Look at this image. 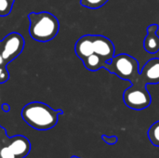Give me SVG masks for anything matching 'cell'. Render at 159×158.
<instances>
[{"label":"cell","instance_id":"e0dca14e","mask_svg":"<svg viewBox=\"0 0 159 158\" xmlns=\"http://www.w3.org/2000/svg\"><path fill=\"white\" fill-rule=\"evenodd\" d=\"M7 65H6V63H5V61H4V59H3V57L1 56V54H0V67H6Z\"/></svg>","mask_w":159,"mask_h":158},{"label":"cell","instance_id":"ac0fdd59","mask_svg":"<svg viewBox=\"0 0 159 158\" xmlns=\"http://www.w3.org/2000/svg\"><path fill=\"white\" fill-rule=\"evenodd\" d=\"M2 107H3V110L4 111H6V112H8L9 111V106H8V104H3L2 105Z\"/></svg>","mask_w":159,"mask_h":158},{"label":"cell","instance_id":"52a82bcc","mask_svg":"<svg viewBox=\"0 0 159 158\" xmlns=\"http://www.w3.org/2000/svg\"><path fill=\"white\" fill-rule=\"evenodd\" d=\"M8 148L16 158L25 157L31 151V143L28 139L21 135H16L10 139Z\"/></svg>","mask_w":159,"mask_h":158},{"label":"cell","instance_id":"7a4b0ae2","mask_svg":"<svg viewBox=\"0 0 159 158\" xmlns=\"http://www.w3.org/2000/svg\"><path fill=\"white\" fill-rule=\"evenodd\" d=\"M20 115L31 128L37 130H48L57 125L59 115H63V111L54 110L41 102H32L22 108Z\"/></svg>","mask_w":159,"mask_h":158},{"label":"cell","instance_id":"6da1fadb","mask_svg":"<svg viewBox=\"0 0 159 158\" xmlns=\"http://www.w3.org/2000/svg\"><path fill=\"white\" fill-rule=\"evenodd\" d=\"M128 80L132 85L124 91L123 101L125 104L129 108L136 111L149 107L152 99L146 87L149 84H159V58L149 60L141 73L137 70Z\"/></svg>","mask_w":159,"mask_h":158},{"label":"cell","instance_id":"9a60e30c","mask_svg":"<svg viewBox=\"0 0 159 158\" xmlns=\"http://www.w3.org/2000/svg\"><path fill=\"white\" fill-rule=\"evenodd\" d=\"M9 78V74L6 67H0V84L5 83Z\"/></svg>","mask_w":159,"mask_h":158},{"label":"cell","instance_id":"30bf717a","mask_svg":"<svg viewBox=\"0 0 159 158\" xmlns=\"http://www.w3.org/2000/svg\"><path fill=\"white\" fill-rule=\"evenodd\" d=\"M84 66L87 70L91 72H96L102 68H103V65L106 63L105 61L97 53H93L90 56L87 57L82 61Z\"/></svg>","mask_w":159,"mask_h":158},{"label":"cell","instance_id":"9c48e42d","mask_svg":"<svg viewBox=\"0 0 159 158\" xmlns=\"http://www.w3.org/2000/svg\"><path fill=\"white\" fill-rule=\"evenodd\" d=\"M158 25L150 24L147 27V35L143 40V47L150 54H157L159 51V36L157 34Z\"/></svg>","mask_w":159,"mask_h":158},{"label":"cell","instance_id":"8992f818","mask_svg":"<svg viewBox=\"0 0 159 158\" xmlns=\"http://www.w3.org/2000/svg\"><path fill=\"white\" fill-rule=\"evenodd\" d=\"M94 53L100 55L106 63H109L115 57L116 47L114 43L106 36L101 34H93Z\"/></svg>","mask_w":159,"mask_h":158},{"label":"cell","instance_id":"ffe728a7","mask_svg":"<svg viewBox=\"0 0 159 158\" xmlns=\"http://www.w3.org/2000/svg\"><path fill=\"white\" fill-rule=\"evenodd\" d=\"M0 158H1V157H0Z\"/></svg>","mask_w":159,"mask_h":158},{"label":"cell","instance_id":"ba28073f","mask_svg":"<svg viewBox=\"0 0 159 158\" xmlns=\"http://www.w3.org/2000/svg\"><path fill=\"white\" fill-rule=\"evenodd\" d=\"M93 34H85L81 36L75 45V55L83 61L87 57L90 56L94 53L93 47Z\"/></svg>","mask_w":159,"mask_h":158},{"label":"cell","instance_id":"8fae6325","mask_svg":"<svg viewBox=\"0 0 159 158\" xmlns=\"http://www.w3.org/2000/svg\"><path fill=\"white\" fill-rule=\"evenodd\" d=\"M148 138L155 146L159 147V121H157L149 128Z\"/></svg>","mask_w":159,"mask_h":158},{"label":"cell","instance_id":"5bb4252c","mask_svg":"<svg viewBox=\"0 0 159 158\" xmlns=\"http://www.w3.org/2000/svg\"><path fill=\"white\" fill-rule=\"evenodd\" d=\"M0 157L1 158H16L15 155L11 152L8 146H5L0 150Z\"/></svg>","mask_w":159,"mask_h":158},{"label":"cell","instance_id":"277c9868","mask_svg":"<svg viewBox=\"0 0 159 158\" xmlns=\"http://www.w3.org/2000/svg\"><path fill=\"white\" fill-rule=\"evenodd\" d=\"M103 68L119 78L128 80L134 72L139 70V62L129 54H119L115 56L109 63H105Z\"/></svg>","mask_w":159,"mask_h":158},{"label":"cell","instance_id":"2e32d148","mask_svg":"<svg viewBox=\"0 0 159 158\" xmlns=\"http://www.w3.org/2000/svg\"><path fill=\"white\" fill-rule=\"evenodd\" d=\"M102 140H103L107 144H110V145H114L115 143L117 142V137H116V136L107 137V136H105V135H102Z\"/></svg>","mask_w":159,"mask_h":158},{"label":"cell","instance_id":"7c38bea8","mask_svg":"<svg viewBox=\"0 0 159 158\" xmlns=\"http://www.w3.org/2000/svg\"><path fill=\"white\" fill-rule=\"evenodd\" d=\"M15 0H0V17L8 16L13 8Z\"/></svg>","mask_w":159,"mask_h":158},{"label":"cell","instance_id":"4fadbf2b","mask_svg":"<svg viewBox=\"0 0 159 158\" xmlns=\"http://www.w3.org/2000/svg\"><path fill=\"white\" fill-rule=\"evenodd\" d=\"M109 0H80L81 6L90 8V9H98L103 7Z\"/></svg>","mask_w":159,"mask_h":158},{"label":"cell","instance_id":"3957f363","mask_svg":"<svg viewBox=\"0 0 159 158\" xmlns=\"http://www.w3.org/2000/svg\"><path fill=\"white\" fill-rule=\"evenodd\" d=\"M29 34L37 42L46 43L53 40L59 33V20L50 12H31L28 14Z\"/></svg>","mask_w":159,"mask_h":158},{"label":"cell","instance_id":"d6986e66","mask_svg":"<svg viewBox=\"0 0 159 158\" xmlns=\"http://www.w3.org/2000/svg\"><path fill=\"white\" fill-rule=\"evenodd\" d=\"M71 158H79V157H77V156H72Z\"/></svg>","mask_w":159,"mask_h":158},{"label":"cell","instance_id":"5b68a950","mask_svg":"<svg viewBox=\"0 0 159 158\" xmlns=\"http://www.w3.org/2000/svg\"><path fill=\"white\" fill-rule=\"evenodd\" d=\"M25 46L23 36L16 32L8 34L3 40H0V54L3 57L6 65L11 62L22 52Z\"/></svg>","mask_w":159,"mask_h":158}]
</instances>
